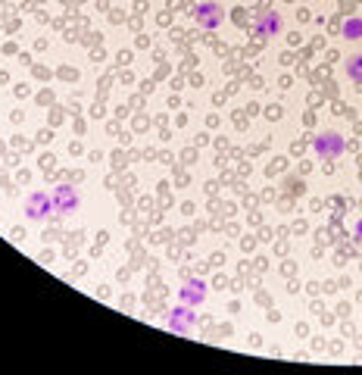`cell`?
I'll return each mask as SVG.
<instances>
[{
  "label": "cell",
  "instance_id": "30bf717a",
  "mask_svg": "<svg viewBox=\"0 0 362 375\" xmlns=\"http://www.w3.org/2000/svg\"><path fill=\"white\" fill-rule=\"evenodd\" d=\"M353 234H356V238L362 241V219H359V222H356V232H353Z\"/></svg>",
  "mask_w": 362,
  "mask_h": 375
},
{
  "label": "cell",
  "instance_id": "5b68a950",
  "mask_svg": "<svg viewBox=\"0 0 362 375\" xmlns=\"http://www.w3.org/2000/svg\"><path fill=\"white\" fill-rule=\"evenodd\" d=\"M194 322H197V312H194V307H187V303H181L178 310L169 312V328L175 335H187L194 328Z\"/></svg>",
  "mask_w": 362,
  "mask_h": 375
},
{
  "label": "cell",
  "instance_id": "6da1fadb",
  "mask_svg": "<svg viewBox=\"0 0 362 375\" xmlns=\"http://www.w3.org/2000/svg\"><path fill=\"white\" fill-rule=\"evenodd\" d=\"M194 19H197V26L200 28L216 31L225 22V10H222V4H216V0H203V4H197Z\"/></svg>",
  "mask_w": 362,
  "mask_h": 375
},
{
  "label": "cell",
  "instance_id": "ba28073f",
  "mask_svg": "<svg viewBox=\"0 0 362 375\" xmlns=\"http://www.w3.org/2000/svg\"><path fill=\"white\" fill-rule=\"evenodd\" d=\"M347 78L362 85V53H353V57L347 60Z\"/></svg>",
  "mask_w": 362,
  "mask_h": 375
},
{
  "label": "cell",
  "instance_id": "7a4b0ae2",
  "mask_svg": "<svg viewBox=\"0 0 362 375\" xmlns=\"http://www.w3.org/2000/svg\"><path fill=\"white\" fill-rule=\"evenodd\" d=\"M312 151H316V156H322V160H337V156L347 151V141L337 135V131H322V135L312 141Z\"/></svg>",
  "mask_w": 362,
  "mask_h": 375
},
{
  "label": "cell",
  "instance_id": "8992f818",
  "mask_svg": "<svg viewBox=\"0 0 362 375\" xmlns=\"http://www.w3.org/2000/svg\"><path fill=\"white\" fill-rule=\"evenodd\" d=\"M281 28H285V19H281V13H263V16L256 19V26H253V35L265 41V38H275V35H278Z\"/></svg>",
  "mask_w": 362,
  "mask_h": 375
},
{
  "label": "cell",
  "instance_id": "3957f363",
  "mask_svg": "<svg viewBox=\"0 0 362 375\" xmlns=\"http://www.w3.org/2000/svg\"><path fill=\"white\" fill-rule=\"evenodd\" d=\"M53 210H57L53 207V194H44V191L28 194V200H26V219L28 222H44Z\"/></svg>",
  "mask_w": 362,
  "mask_h": 375
},
{
  "label": "cell",
  "instance_id": "9c48e42d",
  "mask_svg": "<svg viewBox=\"0 0 362 375\" xmlns=\"http://www.w3.org/2000/svg\"><path fill=\"white\" fill-rule=\"evenodd\" d=\"M344 38H350V41L362 38V19H359V16H353V19L344 22Z\"/></svg>",
  "mask_w": 362,
  "mask_h": 375
},
{
  "label": "cell",
  "instance_id": "277c9868",
  "mask_svg": "<svg viewBox=\"0 0 362 375\" xmlns=\"http://www.w3.org/2000/svg\"><path fill=\"white\" fill-rule=\"evenodd\" d=\"M53 207H57V213H75L82 207V197H78V191L72 185H60L53 191Z\"/></svg>",
  "mask_w": 362,
  "mask_h": 375
},
{
  "label": "cell",
  "instance_id": "52a82bcc",
  "mask_svg": "<svg viewBox=\"0 0 362 375\" xmlns=\"http://www.w3.org/2000/svg\"><path fill=\"white\" fill-rule=\"evenodd\" d=\"M178 300L187 303V307H200V303L207 300V285H203V278H187V285L178 291Z\"/></svg>",
  "mask_w": 362,
  "mask_h": 375
}]
</instances>
